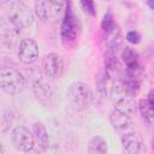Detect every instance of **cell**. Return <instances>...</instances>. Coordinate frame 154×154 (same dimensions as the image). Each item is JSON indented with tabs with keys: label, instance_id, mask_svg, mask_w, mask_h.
Segmentation results:
<instances>
[{
	"label": "cell",
	"instance_id": "1",
	"mask_svg": "<svg viewBox=\"0 0 154 154\" xmlns=\"http://www.w3.org/2000/svg\"><path fill=\"white\" fill-rule=\"evenodd\" d=\"M4 14L1 19V36L4 41L16 38L23 29L31 25L32 12L22 0H4Z\"/></svg>",
	"mask_w": 154,
	"mask_h": 154
},
{
	"label": "cell",
	"instance_id": "2",
	"mask_svg": "<svg viewBox=\"0 0 154 154\" xmlns=\"http://www.w3.org/2000/svg\"><path fill=\"white\" fill-rule=\"evenodd\" d=\"M69 0H36L35 14L46 23H54L64 17Z\"/></svg>",
	"mask_w": 154,
	"mask_h": 154
},
{
	"label": "cell",
	"instance_id": "3",
	"mask_svg": "<svg viewBox=\"0 0 154 154\" xmlns=\"http://www.w3.org/2000/svg\"><path fill=\"white\" fill-rule=\"evenodd\" d=\"M67 101L76 111L87 109L93 101V93L89 85L84 82H72L67 88Z\"/></svg>",
	"mask_w": 154,
	"mask_h": 154
},
{
	"label": "cell",
	"instance_id": "4",
	"mask_svg": "<svg viewBox=\"0 0 154 154\" xmlns=\"http://www.w3.org/2000/svg\"><path fill=\"white\" fill-rule=\"evenodd\" d=\"M0 87L6 94L16 95L23 91L25 87V78L17 69L2 66L0 70Z\"/></svg>",
	"mask_w": 154,
	"mask_h": 154
},
{
	"label": "cell",
	"instance_id": "5",
	"mask_svg": "<svg viewBox=\"0 0 154 154\" xmlns=\"http://www.w3.org/2000/svg\"><path fill=\"white\" fill-rule=\"evenodd\" d=\"M77 34H78V20L69 2L67 8L61 20V26H60V37H61L63 43L65 46L73 43L76 41Z\"/></svg>",
	"mask_w": 154,
	"mask_h": 154
},
{
	"label": "cell",
	"instance_id": "6",
	"mask_svg": "<svg viewBox=\"0 0 154 154\" xmlns=\"http://www.w3.org/2000/svg\"><path fill=\"white\" fill-rule=\"evenodd\" d=\"M11 141L13 147L19 152L29 153L34 150V146H35L34 134H31L29 129H26L23 125H18L12 129Z\"/></svg>",
	"mask_w": 154,
	"mask_h": 154
},
{
	"label": "cell",
	"instance_id": "7",
	"mask_svg": "<svg viewBox=\"0 0 154 154\" xmlns=\"http://www.w3.org/2000/svg\"><path fill=\"white\" fill-rule=\"evenodd\" d=\"M43 73L49 78H59L64 72V59L58 53H48L42 58Z\"/></svg>",
	"mask_w": 154,
	"mask_h": 154
},
{
	"label": "cell",
	"instance_id": "8",
	"mask_svg": "<svg viewBox=\"0 0 154 154\" xmlns=\"http://www.w3.org/2000/svg\"><path fill=\"white\" fill-rule=\"evenodd\" d=\"M17 55L18 59L25 65H30L35 63L38 58V46L36 41L30 37L23 38L18 46Z\"/></svg>",
	"mask_w": 154,
	"mask_h": 154
},
{
	"label": "cell",
	"instance_id": "9",
	"mask_svg": "<svg viewBox=\"0 0 154 154\" xmlns=\"http://www.w3.org/2000/svg\"><path fill=\"white\" fill-rule=\"evenodd\" d=\"M123 149L129 154H140L146 152V146L136 132H125L122 136Z\"/></svg>",
	"mask_w": 154,
	"mask_h": 154
},
{
	"label": "cell",
	"instance_id": "10",
	"mask_svg": "<svg viewBox=\"0 0 154 154\" xmlns=\"http://www.w3.org/2000/svg\"><path fill=\"white\" fill-rule=\"evenodd\" d=\"M32 91L36 100L43 106H49L53 100V90L51 85L43 79H37L32 83Z\"/></svg>",
	"mask_w": 154,
	"mask_h": 154
},
{
	"label": "cell",
	"instance_id": "11",
	"mask_svg": "<svg viewBox=\"0 0 154 154\" xmlns=\"http://www.w3.org/2000/svg\"><path fill=\"white\" fill-rule=\"evenodd\" d=\"M120 63L117 58V53L112 51H107L105 54V60H103V71L107 76L108 79L111 81H117L120 77Z\"/></svg>",
	"mask_w": 154,
	"mask_h": 154
},
{
	"label": "cell",
	"instance_id": "12",
	"mask_svg": "<svg viewBox=\"0 0 154 154\" xmlns=\"http://www.w3.org/2000/svg\"><path fill=\"white\" fill-rule=\"evenodd\" d=\"M109 120H111V124H112L113 129L119 131V132L125 134L132 126V118L122 113V112H119V111H116V109H113V112L111 113Z\"/></svg>",
	"mask_w": 154,
	"mask_h": 154
},
{
	"label": "cell",
	"instance_id": "13",
	"mask_svg": "<svg viewBox=\"0 0 154 154\" xmlns=\"http://www.w3.org/2000/svg\"><path fill=\"white\" fill-rule=\"evenodd\" d=\"M123 41H124V36H123L122 29L118 25L109 34L105 35V43H106L108 51H112L114 53H117L122 48Z\"/></svg>",
	"mask_w": 154,
	"mask_h": 154
},
{
	"label": "cell",
	"instance_id": "14",
	"mask_svg": "<svg viewBox=\"0 0 154 154\" xmlns=\"http://www.w3.org/2000/svg\"><path fill=\"white\" fill-rule=\"evenodd\" d=\"M120 81H122V83L124 84L125 89L128 90V93L131 96H134V95H136L138 93L141 83H140V79L137 77V71L126 70L125 75L123 77H120Z\"/></svg>",
	"mask_w": 154,
	"mask_h": 154
},
{
	"label": "cell",
	"instance_id": "15",
	"mask_svg": "<svg viewBox=\"0 0 154 154\" xmlns=\"http://www.w3.org/2000/svg\"><path fill=\"white\" fill-rule=\"evenodd\" d=\"M32 134H34L35 142L37 143V146L42 150H46L49 147V136H48V131H47L46 126L41 122L34 123L32 124Z\"/></svg>",
	"mask_w": 154,
	"mask_h": 154
},
{
	"label": "cell",
	"instance_id": "16",
	"mask_svg": "<svg viewBox=\"0 0 154 154\" xmlns=\"http://www.w3.org/2000/svg\"><path fill=\"white\" fill-rule=\"evenodd\" d=\"M114 109L134 118V116L136 114V111H137V106H136L135 101L131 99V96H124V97L116 100Z\"/></svg>",
	"mask_w": 154,
	"mask_h": 154
},
{
	"label": "cell",
	"instance_id": "17",
	"mask_svg": "<svg viewBox=\"0 0 154 154\" xmlns=\"http://www.w3.org/2000/svg\"><path fill=\"white\" fill-rule=\"evenodd\" d=\"M122 59L126 66V70H131V71H137L140 67L138 64V54L136 53L135 49H132L131 47H125L122 51Z\"/></svg>",
	"mask_w": 154,
	"mask_h": 154
},
{
	"label": "cell",
	"instance_id": "18",
	"mask_svg": "<svg viewBox=\"0 0 154 154\" xmlns=\"http://www.w3.org/2000/svg\"><path fill=\"white\" fill-rule=\"evenodd\" d=\"M88 153L90 154H106L107 142L101 136H94L88 142Z\"/></svg>",
	"mask_w": 154,
	"mask_h": 154
},
{
	"label": "cell",
	"instance_id": "19",
	"mask_svg": "<svg viewBox=\"0 0 154 154\" xmlns=\"http://www.w3.org/2000/svg\"><path fill=\"white\" fill-rule=\"evenodd\" d=\"M138 111L148 124H154V107L150 105L148 99H141L138 101Z\"/></svg>",
	"mask_w": 154,
	"mask_h": 154
},
{
	"label": "cell",
	"instance_id": "20",
	"mask_svg": "<svg viewBox=\"0 0 154 154\" xmlns=\"http://www.w3.org/2000/svg\"><path fill=\"white\" fill-rule=\"evenodd\" d=\"M117 26L116 22H114V18H113V14L111 12H107L105 13L102 20H101V30L103 32V35H107L109 34L114 28Z\"/></svg>",
	"mask_w": 154,
	"mask_h": 154
},
{
	"label": "cell",
	"instance_id": "21",
	"mask_svg": "<svg viewBox=\"0 0 154 154\" xmlns=\"http://www.w3.org/2000/svg\"><path fill=\"white\" fill-rule=\"evenodd\" d=\"M107 76L105 73V71H99L97 73V77H96V89L99 91V94L102 96V97H106L107 96Z\"/></svg>",
	"mask_w": 154,
	"mask_h": 154
},
{
	"label": "cell",
	"instance_id": "22",
	"mask_svg": "<svg viewBox=\"0 0 154 154\" xmlns=\"http://www.w3.org/2000/svg\"><path fill=\"white\" fill-rule=\"evenodd\" d=\"M79 2H81L82 8L85 11V13H88L90 16H95L96 14L94 0H79Z\"/></svg>",
	"mask_w": 154,
	"mask_h": 154
},
{
	"label": "cell",
	"instance_id": "23",
	"mask_svg": "<svg viewBox=\"0 0 154 154\" xmlns=\"http://www.w3.org/2000/svg\"><path fill=\"white\" fill-rule=\"evenodd\" d=\"M126 40H128L130 43H132V45H137V43H140V41H141V35H140L137 31L132 30V31H129V32L126 34Z\"/></svg>",
	"mask_w": 154,
	"mask_h": 154
},
{
	"label": "cell",
	"instance_id": "24",
	"mask_svg": "<svg viewBox=\"0 0 154 154\" xmlns=\"http://www.w3.org/2000/svg\"><path fill=\"white\" fill-rule=\"evenodd\" d=\"M147 99H148V101L150 102V105L154 107V89H152V90L148 93V97H147Z\"/></svg>",
	"mask_w": 154,
	"mask_h": 154
},
{
	"label": "cell",
	"instance_id": "25",
	"mask_svg": "<svg viewBox=\"0 0 154 154\" xmlns=\"http://www.w3.org/2000/svg\"><path fill=\"white\" fill-rule=\"evenodd\" d=\"M147 4L152 10H154V0H147Z\"/></svg>",
	"mask_w": 154,
	"mask_h": 154
},
{
	"label": "cell",
	"instance_id": "26",
	"mask_svg": "<svg viewBox=\"0 0 154 154\" xmlns=\"http://www.w3.org/2000/svg\"><path fill=\"white\" fill-rule=\"evenodd\" d=\"M152 148H153V150H154V140H153V143H152Z\"/></svg>",
	"mask_w": 154,
	"mask_h": 154
}]
</instances>
